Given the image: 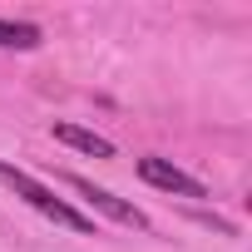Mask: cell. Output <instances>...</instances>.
<instances>
[{"label":"cell","mask_w":252,"mask_h":252,"mask_svg":"<svg viewBox=\"0 0 252 252\" xmlns=\"http://www.w3.org/2000/svg\"><path fill=\"white\" fill-rule=\"evenodd\" d=\"M64 183L89 203V208H99L104 218H114V222H124V227H139V232H149V218H144V208H134V203H124V198H114L109 188H99V183H89V178H79V173H64Z\"/></svg>","instance_id":"obj_2"},{"label":"cell","mask_w":252,"mask_h":252,"mask_svg":"<svg viewBox=\"0 0 252 252\" xmlns=\"http://www.w3.org/2000/svg\"><path fill=\"white\" fill-rule=\"evenodd\" d=\"M0 183H5L15 198H25L35 213H45L50 222H60V227H69V232H84V237L94 232V218H89V213H79V208L64 203L55 188H45L35 173H25V168H15V163H5V158H0ZM94 237H99V232H94Z\"/></svg>","instance_id":"obj_1"},{"label":"cell","mask_w":252,"mask_h":252,"mask_svg":"<svg viewBox=\"0 0 252 252\" xmlns=\"http://www.w3.org/2000/svg\"><path fill=\"white\" fill-rule=\"evenodd\" d=\"M40 25L30 20H0V50H40Z\"/></svg>","instance_id":"obj_5"},{"label":"cell","mask_w":252,"mask_h":252,"mask_svg":"<svg viewBox=\"0 0 252 252\" xmlns=\"http://www.w3.org/2000/svg\"><path fill=\"white\" fill-rule=\"evenodd\" d=\"M50 134H55L60 144L79 149V154H94V158H114V144H109L104 134H94V129H79V124H50Z\"/></svg>","instance_id":"obj_4"},{"label":"cell","mask_w":252,"mask_h":252,"mask_svg":"<svg viewBox=\"0 0 252 252\" xmlns=\"http://www.w3.org/2000/svg\"><path fill=\"white\" fill-rule=\"evenodd\" d=\"M139 178H144L149 188H163V193H178V198H208V188H203L193 173H183L178 163H168V158H158V154L139 158Z\"/></svg>","instance_id":"obj_3"}]
</instances>
